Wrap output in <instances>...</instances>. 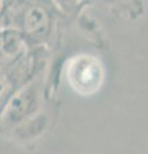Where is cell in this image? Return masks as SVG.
<instances>
[{"label": "cell", "instance_id": "obj_1", "mask_svg": "<svg viewBox=\"0 0 148 154\" xmlns=\"http://www.w3.org/2000/svg\"><path fill=\"white\" fill-rule=\"evenodd\" d=\"M45 68L39 71L16 90L0 114V137H27L30 128L40 116L44 103Z\"/></svg>", "mask_w": 148, "mask_h": 154}, {"label": "cell", "instance_id": "obj_2", "mask_svg": "<svg viewBox=\"0 0 148 154\" xmlns=\"http://www.w3.org/2000/svg\"><path fill=\"white\" fill-rule=\"evenodd\" d=\"M59 8L53 0H13L5 17V27L20 31L32 48H44L54 37Z\"/></svg>", "mask_w": 148, "mask_h": 154}, {"label": "cell", "instance_id": "obj_3", "mask_svg": "<svg viewBox=\"0 0 148 154\" xmlns=\"http://www.w3.org/2000/svg\"><path fill=\"white\" fill-rule=\"evenodd\" d=\"M45 62L46 49L34 48L30 55L20 66L11 71L0 72V114L16 90L39 71L45 68Z\"/></svg>", "mask_w": 148, "mask_h": 154}, {"label": "cell", "instance_id": "obj_4", "mask_svg": "<svg viewBox=\"0 0 148 154\" xmlns=\"http://www.w3.org/2000/svg\"><path fill=\"white\" fill-rule=\"evenodd\" d=\"M34 49L20 31L12 27L0 28V72L20 66Z\"/></svg>", "mask_w": 148, "mask_h": 154}, {"label": "cell", "instance_id": "obj_5", "mask_svg": "<svg viewBox=\"0 0 148 154\" xmlns=\"http://www.w3.org/2000/svg\"><path fill=\"white\" fill-rule=\"evenodd\" d=\"M13 0H0V28L5 27V17Z\"/></svg>", "mask_w": 148, "mask_h": 154}, {"label": "cell", "instance_id": "obj_6", "mask_svg": "<svg viewBox=\"0 0 148 154\" xmlns=\"http://www.w3.org/2000/svg\"><path fill=\"white\" fill-rule=\"evenodd\" d=\"M53 2H54V3H55L59 8H65V9H67V7L74 5L75 0H53Z\"/></svg>", "mask_w": 148, "mask_h": 154}]
</instances>
